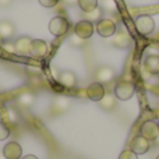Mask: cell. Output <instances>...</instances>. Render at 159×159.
<instances>
[{
	"label": "cell",
	"mask_w": 159,
	"mask_h": 159,
	"mask_svg": "<svg viewBox=\"0 0 159 159\" xmlns=\"http://www.w3.org/2000/svg\"><path fill=\"white\" fill-rule=\"evenodd\" d=\"M8 135H10V130H8V127L6 126L3 121H0V141L6 140Z\"/></svg>",
	"instance_id": "cell-22"
},
{
	"label": "cell",
	"mask_w": 159,
	"mask_h": 159,
	"mask_svg": "<svg viewBox=\"0 0 159 159\" xmlns=\"http://www.w3.org/2000/svg\"><path fill=\"white\" fill-rule=\"evenodd\" d=\"M3 116L7 117L11 123H16V120H17V116H16V113L13 112V109H4L3 110Z\"/></svg>",
	"instance_id": "cell-24"
},
{
	"label": "cell",
	"mask_w": 159,
	"mask_h": 159,
	"mask_svg": "<svg viewBox=\"0 0 159 159\" xmlns=\"http://www.w3.org/2000/svg\"><path fill=\"white\" fill-rule=\"evenodd\" d=\"M93 31H95V27H93L92 22L87 21V20H82V21H80L75 24L74 27V34L77 36H80L81 39H88L92 36Z\"/></svg>",
	"instance_id": "cell-6"
},
{
	"label": "cell",
	"mask_w": 159,
	"mask_h": 159,
	"mask_svg": "<svg viewBox=\"0 0 159 159\" xmlns=\"http://www.w3.org/2000/svg\"><path fill=\"white\" fill-rule=\"evenodd\" d=\"M16 34V27L10 21H0V39L7 41Z\"/></svg>",
	"instance_id": "cell-16"
},
{
	"label": "cell",
	"mask_w": 159,
	"mask_h": 159,
	"mask_svg": "<svg viewBox=\"0 0 159 159\" xmlns=\"http://www.w3.org/2000/svg\"><path fill=\"white\" fill-rule=\"evenodd\" d=\"M39 3H41L43 7H55L59 3V0H39Z\"/></svg>",
	"instance_id": "cell-26"
},
{
	"label": "cell",
	"mask_w": 159,
	"mask_h": 159,
	"mask_svg": "<svg viewBox=\"0 0 159 159\" xmlns=\"http://www.w3.org/2000/svg\"><path fill=\"white\" fill-rule=\"evenodd\" d=\"M96 32L99 34L103 38H110L116 34L117 31V27H116V22L110 18H102L96 22V27H95Z\"/></svg>",
	"instance_id": "cell-4"
},
{
	"label": "cell",
	"mask_w": 159,
	"mask_h": 159,
	"mask_svg": "<svg viewBox=\"0 0 159 159\" xmlns=\"http://www.w3.org/2000/svg\"><path fill=\"white\" fill-rule=\"evenodd\" d=\"M0 159H6V158H4V155H0Z\"/></svg>",
	"instance_id": "cell-29"
},
{
	"label": "cell",
	"mask_w": 159,
	"mask_h": 159,
	"mask_svg": "<svg viewBox=\"0 0 159 159\" xmlns=\"http://www.w3.org/2000/svg\"><path fill=\"white\" fill-rule=\"evenodd\" d=\"M144 69L152 75H159V56L149 55L144 60Z\"/></svg>",
	"instance_id": "cell-13"
},
{
	"label": "cell",
	"mask_w": 159,
	"mask_h": 159,
	"mask_svg": "<svg viewBox=\"0 0 159 159\" xmlns=\"http://www.w3.org/2000/svg\"><path fill=\"white\" fill-rule=\"evenodd\" d=\"M95 77L96 81L101 82V84H107V82H110L115 78V70L109 66H102L96 70Z\"/></svg>",
	"instance_id": "cell-12"
},
{
	"label": "cell",
	"mask_w": 159,
	"mask_h": 159,
	"mask_svg": "<svg viewBox=\"0 0 159 159\" xmlns=\"http://www.w3.org/2000/svg\"><path fill=\"white\" fill-rule=\"evenodd\" d=\"M112 43L113 46L119 48V49H126L131 43V38H130V35L126 31H116V34L113 35Z\"/></svg>",
	"instance_id": "cell-11"
},
{
	"label": "cell",
	"mask_w": 159,
	"mask_h": 159,
	"mask_svg": "<svg viewBox=\"0 0 159 159\" xmlns=\"http://www.w3.org/2000/svg\"><path fill=\"white\" fill-rule=\"evenodd\" d=\"M22 159H38V158H36L35 155H27V157H24Z\"/></svg>",
	"instance_id": "cell-28"
},
{
	"label": "cell",
	"mask_w": 159,
	"mask_h": 159,
	"mask_svg": "<svg viewBox=\"0 0 159 159\" xmlns=\"http://www.w3.org/2000/svg\"><path fill=\"white\" fill-rule=\"evenodd\" d=\"M158 124H159V123H158Z\"/></svg>",
	"instance_id": "cell-31"
},
{
	"label": "cell",
	"mask_w": 159,
	"mask_h": 159,
	"mask_svg": "<svg viewBox=\"0 0 159 159\" xmlns=\"http://www.w3.org/2000/svg\"><path fill=\"white\" fill-rule=\"evenodd\" d=\"M85 17H87V21H89V22H98L99 20H102V10L101 8H98L96 7L95 10H92V11H89V13H85Z\"/></svg>",
	"instance_id": "cell-19"
},
{
	"label": "cell",
	"mask_w": 159,
	"mask_h": 159,
	"mask_svg": "<svg viewBox=\"0 0 159 159\" xmlns=\"http://www.w3.org/2000/svg\"><path fill=\"white\" fill-rule=\"evenodd\" d=\"M157 159H159V155H158V157H157Z\"/></svg>",
	"instance_id": "cell-30"
},
{
	"label": "cell",
	"mask_w": 159,
	"mask_h": 159,
	"mask_svg": "<svg viewBox=\"0 0 159 159\" xmlns=\"http://www.w3.org/2000/svg\"><path fill=\"white\" fill-rule=\"evenodd\" d=\"M2 49L3 50H6L7 53H16V46H14V43L13 45H8V43H3L2 45Z\"/></svg>",
	"instance_id": "cell-27"
},
{
	"label": "cell",
	"mask_w": 159,
	"mask_h": 159,
	"mask_svg": "<svg viewBox=\"0 0 159 159\" xmlns=\"http://www.w3.org/2000/svg\"><path fill=\"white\" fill-rule=\"evenodd\" d=\"M151 141H148L147 138H144L143 135H137L131 140V144H130V149L134 151L137 155H143L145 152H148L149 145H151Z\"/></svg>",
	"instance_id": "cell-8"
},
{
	"label": "cell",
	"mask_w": 159,
	"mask_h": 159,
	"mask_svg": "<svg viewBox=\"0 0 159 159\" xmlns=\"http://www.w3.org/2000/svg\"><path fill=\"white\" fill-rule=\"evenodd\" d=\"M85 93H87V96L91 99V101L99 102L105 96V93H106V92H105L103 84L95 81V82H92V84L88 85V88L85 89Z\"/></svg>",
	"instance_id": "cell-7"
},
{
	"label": "cell",
	"mask_w": 159,
	"mask_h": 159,
	"mask_svg": "<svg viewBox=\"0 0 159 159\" xmlns=\"http://www.w3.org/2000/svg\"><path fill=\"white\" fill-rule=\"evenodd\" d=\"M3 155L6 159H20L22 155V148L18 143L11 141V143L6 144V147L3 148Z\"/></svg>",
	"instance_id": "cell-10"
},
{
	"label": "cell",
	"mask_w": 159,
	"mask_h": 159,
	"mask_svg": "<svg viewBox=\"0 0 159 159\" xmlns=\"http://www.w3.org/2000/svg\"><path fill=\"white\" fill-rule=\"evenodd\" d=\"M34 95L32 93H30V92H24V93H21L20 95V98H18V102H20V105H22V106H31V105L34 103Z\"/></svg>",
	"instance_id": "cell-20"
},
{
	"label": "cell",
	"mask_w": 159,
	"mask_h": 159,
	"mask_svg": "<svg viewBox=\"0 0 159 159\" xmlns=\"http://www.w3.org/2000/svg\"><path fill=\"white\" fill-rule=\"evenodd\" d=\"M140 135H143L148 141H157L159 137V124L152 120L144 121L140 129Z\"/></svg>",
	"instance_id": "cell-5"
},
{
	"label": "cell",
	"mask_w": 159,
	"mask_h": 159,
	"mask_svg": "<svg viewBox=\"0 0 159 159\" xmlns=\"http://www.w3.org/2000/svg\"><path fill=\"white\" fill-rule=\"evenodd\" d=\"M69 28H70V22L67 21V18H64V17H61V16L55 17V18H52V21L49 22V31H50V34H53L55 36L66 35Z\"/></svg>",
	"instance_id": "cell-3"
},
{
	"label": "cell",
	"mask_w": 159,
	"mask_h": 159,
	"mask_svg": "<svg viewBox=\"0 0 159 159\" xmlns=\"http://www.w3.org/2000/svg\"><path fill=\"white\" fill-rule=\"evenodd\" d=\"M134 92H135L134 84L131 81H127V80L119 81L115 87V95L120 101H129V99H131Z\"/></svg>",
	"instance_id": "cell-1"
},
{
	"label": "cell",
	"mask_w": 159,
	"mask_h": 159,
	"mask_svg": "<svg viewBox=\"0 0 159 159\" xmlns=\"http://www.w3.org/2000/svg\"><path fill=\"white\" fill-rule=\"evenodd\" d=\"M103 7H105V10H107V11H115L116 10V2L115 0H105Z\"/></svg>",
	"instance_id": "cell-25"
},
{
	"label": "cell",
	"mask_w": 159,
	"mask_h": 159,
	"mask_svg": "<svg viewBox=\"0 0 159 159\" xmlns=\"http://www.w3.org/2000/svg\"><path fill=\"white\" fill-rule=\"evenodd\" d=\"M78 7L84 13H89L98 7V0H78Z\"/></svg>",
	"instance_id": "cell-18"
},
{
	"label": "cell",
	"mask_w": 159,
	"mask_h": 159,
	"mask_svg": "<svg viewBox=\"0 0 159 159\" xmlns=\"http://www.w3.org/2000/svg\"><path fill=\"white\" fill-rule=\"evenodd\" d=\"M98 103L103 110H106V112H112V110L116 107V95L105 93V96L98 102Z\"/></svg>",
	"instance_id": "cell-17"
},
{
	"label": "cell",
	"mask_w": 159,
	"mask_h": 159,
	"mask_svg": "<svg viewBox=\"0 0 159 159\" xmlns=\"http://www.w3.org/2000/svg\"><path fill=\"white\" fill-rule=\"evenodd\" d=\"M59 82L64 88H74L75 84H77V75L73 71H70V70L61 71L60 75H59Z\"/></svg>",
	"instance_id": "cell-14"
},
{
	"label": "cell",
	"mask_w": 159,
	"mask_h": 159,
	"mask_svg": "<svg viewBox=\"0 0 159 159\" xmlns=\"http://www.w3.org/2000/svg\"><path fill=\"white\" fill-rule=\"evenodd\" d=\"M16 53L21 56H31V48H32V39L30 36H21L16 41Z\"/></svg>",
	"instance_id": "cell-9"
},
{
	"label": "cell",
	"mask_w": 159,
	"mask_h": 159,
	"mask_svg": "<svg viewBox=\"0 0 159 159\" xmlns=\"http://www.w3.org/2000/svg\"><path fill=\"white\" fill-rule=\"evenodd\" d=\"M70 43H71L73 46L81 48V46H84V39H81L80 36H77V35L74 34V35L70 36Z\"/></svg>",
	"instance_id": "cell-23"
},
{
	"label": "cell",
	"mask_w": 159,
	"mask_h": 159,
	"mask_svg": "<svg viewBox=\"0 0 159 159\" xmlns=\"http://www.w3.org/2000/svg\"><path fill=\"white\" fill-rule=\"evenodd\" d=\"M119 159H138V155L134 151H131V149H124L120 154Z\"/></svg>",
	"instance_id": "cell-21"
},
{
	"label": "cell",
	"mask_w": 159,
	"mask_h": 159,
	"mask_svg": "<svg viewBox=\"0 0 159 159\" xmlns=\"http://www.w3.org/2000/svg\"><path fill=\"white\" fill-rule=\"evenodd\" d=\"M48 53V43L42 39H34L32 48H31V56L35 57H43Z\"/></svg>",
	"instance_id": "cell-15"
},
{
	"label": "cell",
	"mask_w": 159,
	"mask_h": 159,
	"mask_svg": "<svg viewBox=\"0 0 159 159\" xmlns=\"http://www.w3.org/2000/svg\"><path fill=\"white\" fill-rule=\"evenodd\" d=\"M134 25L141 35H151L155 30V21L151 16H148V14L138 16L134 21Z\"/></svg>",
	"instance_id": "cell-2"
}]
</instances>
